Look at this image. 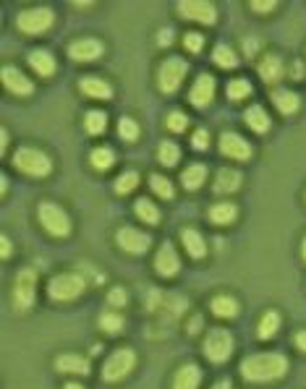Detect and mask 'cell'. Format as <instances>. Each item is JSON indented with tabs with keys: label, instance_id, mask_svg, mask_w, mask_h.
<instances>
[{
	"label": "cell",
	"instance_id": "obj_33",
	"mask_svg": "<svg viewBox=\"0 0 306 389\" xmlns=\"http://www.w3.org/2000/svg\"><path fill=\"white\" fill-rule=\"evenodd\" d=\"M84 129H87V133H92V136L102 133L107 129V115L102 110H89L87 118H84Z\"/></svg>",
	"mask_w": 306,
	"mask_h": 389
},
{
	"label": "cell",
	"instance_id": "obj_24",
	"mask_svg": "<svg viewBox=\"0 0 306 389\" xmlns=\"http://www.w3.org/2000/svg\"><path fill=\"white\" fill-rule=\"evenodd\" d=\"M272 102H275V107L280 110L282 115H294L298 110V95L291 92V89H282V86L272 92Z\"/></svg>",
	"mask_w": 306,
	"mask_h": 389
},
{
	"label": "cell",
	"instance_id": "obj_47",
	"mask_svg": "<svg viewBox=\"0 0 306 389\" xmlns=\"http://www.w3.org/2000/svg\"><path fill=\"white\" fill-rule=\"evenodd\" d=\"M199 330H201V316H194L191 321H188V332H191V334H197Z\"/></svg>",
	"mask_w": 306,
	"mask_h": 389
},
{
	"label": "cell",
	"instance_id": "obj_12",
	"mask_svg": "<svg viewBox=\"0 0 306 389\" xmlns=\"http://www.w3.org/2000/svg\"><path fill=\"white\" fill-rule=\"evenodd\" d=\"M116 240H118V246L123 248V251H129V254H144V251L150 248V243H152V238L147 236V233H141V230L131 227V225L118 230Z\"/></svg>",
	"mask_w": 306,
	"mask_h": 389
},
{
	"label": "cell",
	"instance_id": "obj_27",
	"mask_svg": "<svg viewBox=\"0 0 306 389\" xmlns=\"http://www.w3.org/2000/svg\"><path fill=\"white\" fill-rule=\"evenodd\" d=\"M207 180V167L204 165H188L183 173H181V183H183V189L188 191H197Z\"/></svg>",
	"mask_w": 306,
	"mask_h": 389
},
{
	"label": "cell",
	"instance_id": "obj_28",
	"mask_svg": "<svg viewBox=\"0 0 306 389\" xmlns=\"http://www.w3.org/2000/svg\"><path fill=\"white\" fill-rule=\"evenodd\" d=\"M278 330H280V314L278 311H267L264 316L259 319V340H270V337L278 334Z\"/></svg>",
	"mask_w": 306,
	"mask_h": 389
},
{
	"label": "cell",
	"instance_id": "obj_14",
	"mask_svg": "<svg viewBox=\"0 0 306 389\" xmlns=\"http://www.w3.org/2000/svg\"><path fill=\"white\" fill-rule=\"evenodd\" d=\"M215 97V76L210 73H199L197 82L191 84V92H188V102L194 107H207Z\"/></svg>",
	"mask_w": 306,
	"mask_h": 389
},
{
	"label": "cell",
	"instance_id": "obj_30",
	"mask_svg": "<svg viewBox=\"0 0 306 389\" xmlns=\"http://www.w3.org/2000/svg\"><path fill=\"white\" fill-rule=\"evenodd\" d=\"M235 214H238V209L231 201H220V204H215L210 209V220L215 225H231L235 220Z\"/></svg>",
	"mask_w": 306,
	"mask_h": 389
},
{
	"label": "cell",
	"instance_id": "obj_11",
	"mask_svg": "<svg viewBox=\"0 0 306 389\" xmlns=\"http://www.w3.org/2000/svg\"><path fill=\"white\" fill-rule=\"evenodd\" d=\"M178 269H181V256H178L176 246L170 240H165L154 254V272L160 277H176Z\"/></svg>",
	"mask_w": 306,
	"mask_h": 389
},
{
	"label": "cell",
	"instance_id": "obj_17",
	"mask_svg": "<svg viewBox=\"0 0 306 389\" xmlns=\"http://www.w3.org/2000/svg\"><path fill=\"white\" fill-rule=\"evenodd\" d=\"M79 89L92 99H113V86L100 76H84L79 82Z\"/></svg>",
	"mask_w": 306,
	"mask_h": 389
},
{
	"label": "cell",
	"instance_id": "obj_31",
	"mask_svg": "<svg viewBox=\"0 0 306 389\" xmlns=\"http://www.w3.org/2000/svg\"><path fill=\"white\" fill-rule=\"evenodd\" d=\"M134 212H136V217H139L141 222H147V225H160V209L154 207L152 201L139 199L136 204H134Z\"/></svg>",
	"mask_w": 306,
	"mask_h": 389
},
{
	"label": "cell",
	"instance_id": "obj_40",
	"mask_svg": "<svg viewBox=\"0 0 306 389\" xmlns=\"http://www.w3.org/2000/svg\"><path fill=\"white\" fill-rule=\"evenodd\" d=\"M118 136H120L123 142H136V139H139V126H136V120H131V118L118 120Z\"/></svg>",
	"mask_w": 306,
	"mask_h": 389
},
{
	"label": "cell",
	"instance_id": "obj_13",
	"mask_svg": "<svg viewBox=\"0 0 306 389\" xmlns=\"http://www.w3.org/2000/svg\"><path fill=\"white\" fill-rule=\"evenodd\" d=\"M105 53V45L94 37H84V39H76L69 45V55L73 60H82V63H89V60H97Z\"/></svg>",
	"mask_w": 306,
	"mask_h": 389
},
{
	"label": "cell",
	"instance_id": "obj_29",
	"mask_svg": "<svg viewBox=\"0 0 306 389\" xmlns=\"http://www.w3.org/2000/svg\"><path fill=\"white\" fill-rule=\"evenodd\" d=\"M89 162H92L94 170H110L113 162H116V152L110 149V146H94L92 154H89Z\"/></svg>",
	"mask_w": 306,
	"mask_h": 389
},
{
	"label": "cell",
	"instance_id": "obj_35",
	"mask_svg": "<svg viewBox=\"0 0 306 389\" xmlns=\"http://www.w3.org/2000/svg\"><path fill=\"white\" fill-rule=\"evenodd\" d=\"M157 157H160V162H163L165 167H173V165H178V160H181V149H178V144H173V142H163L160 149H157Z\"/></svg>",
	"mask_w": 306,
	"mask_h": 389
},
{
	"label": "cell",
	"instance_id": "obj_8",
	"mask_svg": "<svg viewBox=\"0 0 306 389\" xmlns=\"http://www.w3.org/2000/svg\"><path fill=\"white\" fill-rule=\"evenodd\" d=\"M134 366H136V353L131 348H118L102 366V379L105 381H120L123 377H129Z\"/></svg>",
	"mask_w": 306,
	"mask_h": 389
},
{
	"label": "cell",
	"instance_id": "obj_5",
	"mask_svg": "<svg viewBox=\"0 0 306 389\" xmlns=\"http://www.w3.org/2000/svg\"><path fill=\"white\" fill-rule=\"evenodd\" d=\"M204 355L210 358L212 363H223L233 355V334L223 327H215L207 332L204 337Z\"/></svg>",
	"mask_w": 306,
	"mask_h": 389
},
{
	"label": "cell",
	"instance_id": "obj_20",
	"mask_svg": "<svg viewBox=\"0 0 306 389\" xmlns=\"http://www.w3.org/2000/svg\"><path fill=\"white\" fill-rule=\"evenodd\" d=\"M241 180H244V175H241L238 170L223 167V170H217V175H215V183H212V189H215V193H233V191H238Z\"/></svg>",
	"mask_w": 306,
	"mask_h": 389
},
{
	"label": "cell",
	"instance_id": "obj_34",
	"mask_svg": "<svg viewBox=\"0 0 306 389\" xmlns=\"http://www.w3.org/2000/svg\"><path fill=\"white\" fill-rule=\"evenodd\" d=\"M150 186H152L154 193H157L160 199H165V201H168V199H173V196H176V189H173V183H170L168 178L157 175V173H154V175H150Z\"/></svg>",
	"mask_w": 306,
	"mask_h": 389
},
{
	"label": "cell",
	"instance_id": "obj_21",
	"mask_svg": "<svg viewBox=\"0 0 306 389\" xmlns=\"http://www.w3.org/2000/svg\"><path fill=\"white\" fill-rule=\"evenodd\" d=\"M55 368L63 371V374H82V377H87V374L92 371V368H89V361L76 353L58 355V358H55Z\"/></svg>",
	"mask_w": 306,
	"mask_h": 389
},
{
	"label": "cell",
	"instance_id": "obj_50",
	"mask_svg": "<svg viewBox=\"0 0 306 389\" xmlns=\"http://www.w3.org/2000/svg\"><path fill=\"white\" fill-rule=\"evenodd\" d=\"M212 389H233V384H231V379H220L212 384Z\"/></svg>",
	"mask_w": 306,
	"mask_h": 389
},
{
	"label": "cell",
	"instance_id": "obj_16",
	"mask_svg": "<svg viewBox=\"0 0 306 389\" xmlns=\"http://www.w3.org/2000/svg\"><path fill=\"white\" fill-rule=\"evenodd\" d=\"M0 79L6 84V89L11 92V95H19V97H29L35 92V84L29 82L26 76H24L19 68H13V66H6L3 71H0Z\"/></svg>",
	"mask_w": 306,
	"mask_h": 389
},
{
	"label": "cell",
	"instance_id": "obj_49",
	"mask_svg": "<svg viewBox=\"0 0 306 389\" xmlns=\"http://www.w3.org/2000/svg\"><path fill=\"white\" fill-rule=\"evenodd\" d=\"M296 348L306 353V332H298V334H296Z\"/></svg>",
	"mask_w": 306,
	"mask_h": 389
},
{
	"label": "cell",
	"instance_id": "obj_52",
	"mask_svg": "<svg viewBox=\"0 0 306 389\" xmlns=\"http://www.w3.org/2000/svg\"><path fill=\"white\" fill-rule=\"evenodd\" d=\"M0 146H3V152L8 149V131L6 129H3V142H0Z\"/></svg>",
	"mask_w": 306,
	"mask_h": 389
},
{
	"label": "cell",
	"instance_id": "obj_22",
	"mask_svg": "<svg viewBox=\"0 0 306 389\" xmlns=\"http://www.w3.org/2000/svg\"><path fill=\"white\" fill-rule=\"evenodd\" d=\"M259 76H262V82L267 84H275L282 79V73H285V66H282L280 55H264L262 63H259Z\"/></svg>",
	"mask_w": 306,
	"mask_h": 389
},
{
	"label": "cell",
	"instance_id": "obj_2",
	"mask_svg": "<svg viewBox=\"0 0 306 389\" xmlns=\"http://www.w3.org/2000/svg\"><path fill=\"white\" fill-rule=\"evenodd\" d=\"M87 287V280L76 272H63V274H55L50 285H47V295L50 301L55 303H69V301H76L79 295L84 293Z\"/></svg>",
	"mask_w": 306,
	"mask_h": 389
},
{
	"label": "cell",
	"instance_id": "obj_44",
	"mask_svg": "<svg viewBox=\"0 0 306 389\" xmlns=\"http://www.w3.org/2000/svg\"><path fill=\"white\" fill-rule=\"evenodd\" d=\"M251 11H259V13L275 11V0H251Z\"/></svg>",
	"mask_w": 306,
	"mask_h": 389
},
{
	"label": "cell",
	"instance_id": "obj_46",
	"mask_svg": "<svg viewBox=\"0 0 306 389\" xmlns=\"http://www.w3.org/2000/svg\"><path fill=\"white\" fill-rule=\"evenodd\" d=\"M259 48V42L257 39H244V50H246V55H254Z\"/></svg>",
	"mask_w": 306,
	"mask_h": 389
},
{
	"label": "cell",
	"instance_id": "obj_51",
	"mask_svg": "<svg viewBox=\"0 0 306 389\" xmlns=\"http://www.w3.org/2000/svg\"><path fill=\"white\" fill-rule=\"evenodd\" d=\"M294 79H304V66H301V63L294 66Z\"/></svg>",
	"mask_w": 306,
	"mask_h": 389
},
{
	"label": "cell",
	"instance_id": "obj_18",
	"mask_svg": "<svg viewBox=\"0 0 306 389\" xmlns=\"http://www.w3.org/2000/svg\"><path fill=\"white\" fill-rule=\"evenodd\" d=\"M201 384V368L197 363L181 366L173 377V389H199Z\"/></svg>",
	"mask_w": 306,
	"mask_h": 389
},
{
	"label": "cell",
	"instance_id": "obj_9",
	"mask_svg": "<svg viewBox=\"0 0 306 389\" xmlns=\"http://www.w3.org/2000/svg\"><path fill=\"white\" fill-rule=\"evenodd\" d=\"M53 21H55V13L42 6V8H29V11L19 13L16 26L21 29L24 35L35 37V35H42V32H47V29L53 26Z\"/></svg>",
	"mask_w": 306,
	"mask_h": 389
},
{
	"label": "cell",
	"instance_id": "obj_7",
	"mask_svg": "<svg viewBox=\"0 0 306 389\" xmlns=\"http://www.w3.org/2000/svg\"><path fill=\"white\" fill-rule=\"evenodd\" d=\"M186 71H188V63L183 58H168L160 66V71H157V86H160V92L165 95H173L181 82L186 79Z\"/></svg>",
	"mask_w": 306,
	"mask_h": 389
},
{
	"label": "cell",
	"instance_id": "obj_48",
	"mask_svg": "<svg viewBox=\"0 0 306 389\" xmlns=\"http://www.w3.org/2000/svg\"><path fill=\"white\" fill-rule=\"evenodd\" d=\"M0 243H3V259H8L11 256V240H8V236L0 238Z\"/></svg>",
	"mask_w": 306,
	"mask_h": 389
},
{
	"label": "cell",
	"instance_id": "obj_38",
	"mask_svg": "<svg viewBox=\"0 0 306 389\" xmlns=\"http://www.w3.org/2000/svg\"><path fill=\"white\" fill-rule=\"evenodd\" d=\"M228 97L233 99V102H241V99H246L249 95H251V84L246 82V79H233V82L228 84Z\"/></svg>",
	"mask_w": 306,
	"mask_h": 389
},
{
	"label": "cell",
	"instance_id": "obj_45",
	"mask_svg": "<svg viewBox=\"0 0 306 389\" xmlns=\"http://www.w3.org/2000/svg\"><path fill=\"white\" fill-rule=\"evenodd\" d=\"M170 42H173V29H163L160 37H157V45H160V48H168Z\"/></svg>",
	"mask_w": 306,
	"mask_h": 389
},
{
	"label": "cell",
	"instance_id": "obj_42",
	"mask_svg": "<svg viewBox=\"0 0 306 389\" xmlns=\"http://www.w3.org/2000/svg\"><path fill=\"white\" fill-rule=\"evenodd\" d=\"M126 301H129V295H126L123 287H113V290L107 293V306L120 308V306H126Z\"/></svg>",
	"mask_w": 306,
	"mask_h": 389
},
{
	"label": "cell",
	"instance_id": "obj_37",
	"mask_svg": "<svg viewBox=\"0 0 306 389\" xmlns=\"http://www.w3.org/2000/svg\"><path fill=\"white\" fill-rule=\"evenodd\" d=\"M139 186V173L136 170H129V173H123V175H118L116 180V193H120V196H126V193H131V191Z\"/></svg>",
	"mask_w": 306,
	"mask_h": 389
},
{
	"label": "cell",
	"instance_id": "obj_36",
	"mask_svg": "<svg viewBox=\"0 0 306 389\" xmlns=\"http://www.w3.org/2000/svg\"><path fill=\"white\" fill-rule=\"evenodd\" d=\"M100 330H105L107 334H118V332L123 330V316L116 314V311L100 314Z\"/></svg>",
	"mask_w": 306,
	"mask_h": 389
},
{
	"label": "cell",
	"instance_id": "obj_32",
	"mask_svg": "<svg viewBox=\"0 0 306 389\" xmlns=\"http://www.w3.org/2000/svg\"><path fill=\"white\" fill-rule=\"evenodd\" d=\"M212 60H215L220 68H225V71L238 66V55H235V53L228 48V45H217V48L212 50Z\"/></svg>",
	"mask_w": 306,
	"mask_h": 389
},
{
	"label": "cell",
	"instance_id": "obj_23",
	"mask_svg": "<svg viewBox=\"0 0 306 389\" xmlns=\"http://www.w3.org/2000/svg\"><path fill=\"white\" fill-rule=\"evenodd\" d=\"M181 240H183V246H186L191 259H201V256L207 254V243H204V238H201L199 230L183 227V230H181Z\"/></svg>",
	"mask_w": 306,
	"mask_h": 389
},
{
	"label": "cell",
	"instance_id": "obj_6",
	"mask_svg": "<svg viewBox=\"0 0 306 389\" xmlns=\"http://www.w3.org/2000/svg\"><path fill=\"white\" fill-rule=\"evenodd\" d=\"M37 298V272L21 269L13 280V303L19 311H29Z\"/></svg>",
	"mask_w": 306,
	"mask_h": 389
},
{
	"label": "cell",
	"instance_id": "obj_43",
	"mask_svg": "<svg viewBox=\"0 0 306 389\" xmlns=\"http://www.w3.org/2000/svg\"><path fill=\"white\" fill-rule=\"evenodd\" d=\"M191 146H194V149H199V152H204V149L210 146V133H207V129L194 131V136H191Z\"/></svg>",
	"mask_w": 306,
	"mask_h": 389
},
{
	"label": "cell",
	"instance_id": "obj_10",
	"mask_svg": "<svg viewBox=\"0 0 306 389\" xmlns=\"http://www.w3.org/2000/svg\"><path fill=\"white\" fill-rule=\"evenodd\" d=\"M178 11L188 21H199V24H215L217 21V8L207 0H181Z\"/></svg>",
	"mask_w": 306,
	"mask_h": 389
},
{
	"label": "cell",
	"instance_id": "obj_26",
	"mask_svg": "<svg viewBox=\"0 0 306 389\" xmlns=\"http://www.w3.org/2000/svg\"><path fill=\"white\" fill-rule=\"evenodd\" d=\"M212 314L220 319H233L238 316V303L235 298H228V295H215L212 298Z\"/></svg>",
	"mask_w": 306,
	"mask_h": 389
},
{
	"label": "cell",
	"instance_id": "obj_15",
	"mask_svg": "<svg viewBox=\"0 0 306 389\" xmlns=\"http://www.w3.org/2000/svg\"><path fill=\"white\" fill-rule=\"evenodd\" d=\"M220 152L225 154V157H231V160H249L251 157V144L244 139V136H238V133H228L225 131L223 136H220Z\"/></svg>",
	"mask_w": 306,
	"mask_h": 389
},
{
	"label": "cell",
	"instance_id": "obj_3",
	"mask_svg": "<svg viewBox=\"0 0 306 389\" xmlns=\"http://www.w3.org/2000/svg\"><path fill=\"white\" fill-rule=\"evenodd\" d=\"M13 167L32 178H45L50 175L53 162H50V157L45 152H39L35 146H21V149H16V154H13Z\"/></svg>",
	"mask_w": 306,
	"mask_h": 389
},
{
	"label": "cell",
	"instance_id": "obj_41",
	"mask_svg": "<svg viewBox=\"0 0 306 389\" xmlns=\"http://www.w3.org/2000/svg\"><path fill=\"white\" fill-rule=\"evenodd\" d=\"M183 48H186L188 53H199V50L204 48V37H201L199 32H186V37H183Z\"/></svg>",
	"mask_w": 306,
	"mask_h": 389
},
{
	"label": "cell",
	"instance_id": "obj_53",
	"mask_svg": "<svg viewBox=\"0 0 306 389\" xmlns=\"http://www.w3.org/2000/svg\"><path fill=\"white\" fill-rule=\"evenodd\" d=\"M63 389H84V387L79 384V381H69V384H66Z\"/></svg>",
	"mask_w": 306,
	"mask_h": 389
},
{
	"label": "cell",
	"instance_id": "obj_1",
	"mask_svg": "<svg viewBox=\"0 0 306 389\" xmlns=\"http://www.w3.org/2000/svg\"><path fill=\"white\" fill-rule=\"evenodd\" d=\"M288 371V358L282 353H254L241 361V377L254 384L278 381Z\"/></svg>",
	"mask_w": 306,
	"mask_h": 389
},
{
	"label": "cell",
	"instance_id": "obj_39",
	"mask_svg": "<svg viewBox=\"0 0 306 389\" xmlns=\"http://www.w3.org/2000/svg\"><path fill=\"white\" fill-rule=\"evenodd\" d=\"M165 126H168V131H173V133H181V131H186V126H188V115L181 113V110H170V113L165 115Z\"/></svg>",
	"mask_w": 306,
	"mask_h": 389
},
{
	"label": "cell",
	"instance_id": "obj_19",
	"mask_svg": "<svg viewBox=\"0 0 306 389\" xmlns=\"http://www.w3.org/2000/svg\"><path fill=\"white\" fill-rule=\"evenodd\" d=\"M29 66H32V71L39 73L42 79H50V76L55 73V58H53L50 50H32V53H29Z\"/></svg>",
	"mask_w": 306,
	"mask_h": 389
},
{
	"label": "cell",
	"instance_id": "obj_25",
	"mask_svg": "<svg viewBox=\"0 0 306 389\" xmlns=\"http://www.w3.org/2000/svg\"><path fill=\"white\" fill-rule=\"evenodd\" d=\"M244 120H246V126L251 131H257V133H264V131L270 129V115H267V110L262 105H251L244 113Z\"/></svg>",
	"mask_w": 306,
	"mask_h": 389
},
{
	"label": "cell",
	"instance_id": "obj_4",
	"mask_svg": "<svg viewBox=\"0 0 306 389\" xmlns=\"http://www.w3.org/2000/svg\"><path fill=\"white\" fill-rule=\"evenodd\" d=\"M37 217H39V222H42V227H45L50 236L66 238L71 233L69 214L63 212L58 204H53V201H42V204L37 207Z\"/></svg>",
	"mask_w": 306,
	"mask_h": 389
},
{
	"label": "cell",
	"instance_id": "obj_54",
	"mask_svg": "<svg viewBox=\"0 0 306 389\" xmlns=\"http://www.w3.org/2000/svg\"><path fill=\"white\" fill-rule=\"evenodd\" d=\"M301 256H304V261H306V238H304V243H301Z\"/></svg>",
	"mask_w": 306,
	"mask_h": 389
}]
</instances>
